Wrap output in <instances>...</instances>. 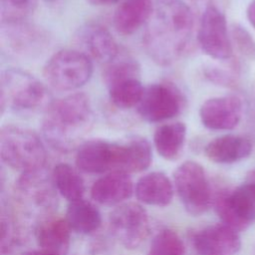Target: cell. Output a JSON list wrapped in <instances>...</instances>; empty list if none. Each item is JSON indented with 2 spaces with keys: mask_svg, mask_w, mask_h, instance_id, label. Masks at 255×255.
I'll use <instances>...</instances> for the list:
<instances>
[{
  "mask_svg": "<svg viewBox=\"0 0 255 255\" xmlns=\"http://www.w3.org/2000/svg\"><path fill=\"white\" fill-rule=\"evenodd\" d=\"M37 8V0H1L2 24L26 22Z\"/></svg>",
  "mask_w": 255,
  "mask_h": 255,
  "instance_id": "27",
  "label": "cell"
},
{
  "mask_svg": "<svg viewBox=\"0 0 255 255\" xmlns=\"http://www.w3.org/2000/svg\"><path fill=\"white\" fill-rule=\"evenodd\" d=\"M251 151V141L238 134H224L213 138L204 148L205 155L216 163H233L242 160L248 157Z\"/></svg>",
  "mask_w": 255,
  "mask_h": 255,
  "instance_id": "17",
  "label": "cell"
},
{
  "mask_svg": "<svg viewBox=\"0 0 255 255\" xmlns=\"http://www.w3.org/2000/svg\"><path fill=\"white\" fill-rule=\"evenodd\" d=\"M52 104L46 86L36 77L20 69H7L0 79V108L14 112H35Z\"/></svg>",
  "mask_w": 255,
  "mask_h": 255,
  "instance_id": "4",
  "label": "cell"
},
{
  "mask_svg": "<svg viewBox=\"0 0 255 255\" xmlns=\"http://www.w3.org/2000/svg\"><path fill=\"white\" fill-rule=\"evenodd\" d=\"M93 123L90 99L84 93H75L52 102L46 110L42 131L53 148L67 152L82 144Z\"/></svg>",
  "mask_w": 255,
  "mask_h": 255,
  "instance_id": "3",
  "label": "cell"
},
{
  "mask_svg": "<svg viewBox=\"0 0 255 255\" xmlns=\"http://www.w3.org/2000/svg\"><path fill=\"white\" fill-rule=\"evenodd\" d=\"M87 1L92 5H96V6H110L122 0H87Z\"/></svg>",
  "mask_w": 255,
  "mask_h": 255,
  "instance_id": "32",
  "label": "cell"
},
{
  "mask_svg": "<svg viewBox=\"0 0 255 255\" xmlns=\"http://www.w3.org/2000/svg\"><path fill=\"white\" fill-rule=\"evenodd\" d=\"M184 245L176 232L163 229L151 241L147 255H183Z\"/></svg>",
  "mask_w": 255,
  "mask_h": 255,
  "instance_id": "28",
  "label": "cell"
},
{
  "mask_svg": "<svg viewBox=\"0 0 255 255\" xmlns=\"http://www.w3.org/2000/svg\"><path fill=\"white\" fill-rule=\"evenodd\" d=\"M183 107L180 91L169 83H156L144 89L137 112L148 123H159L177 116Z\"/></svg>",
  "mask_w": 255,
  "mask_h": 255,
  "instance_id": "11",
  "label": "cell"
},
{
  "mask_svg": "<svg viewBox=\"0 0 255 255\" xmlns=\"http://www.w3.org/2000/svg\"><path fill=\"white\" fill-rule=\"evenodd\" d=\"M132 191L133 184L128 173L112 171L94 182L91 195L101 204L114 205L129 198Z\"/></svg>",
  "mask_w": 255,
  "mask_h": 255,
  "instance_id": "16",
  "label": "cell"
},
{
  "mask_svg": "<svg viewBox=\"0 0 255 255\" xmlns=\"http://www.w3.org/2000/svg\"><path fill=\"white\" fill-rule=\"evenodd\" d=\"M242 104L236 96L214 97L206 100L199 109L202 125L212 130H230L240 122Z\"/></svg>",
  "mask_w": 255,
  "mask_h": 255,
  "instance_id": "13",
  "label": "cell"
},
{
  "mask_svg": "<svg viewBox=\"0 0 255 255\" xmlns=\"http://www.w3.org/2000/svg\"><path fill=\"white\" fill-rule=\"evenodd\" d=\"M50 1H51V0H50Z\"/></svg>",
  "mask_w": 255,
  "mask_h": 255,
  "instance_id": "36",
  "label": "cell"
},
{
  "mask_svg": "<svg viewBox=\"0 0 255 255\" xmlns=\"http://www.w3.org/2000/svg\"><path fill=\"white\" fill-rule=\"evenodd\" d=\"M153 13L151 0H122L114 14L115 29L122 35L135 33Z\"/></svg>",
  "mask_w": 255,
  "mask_h": 255,
  "instance_id": "18",
  "label": "cell"
},
{
  "mask_svg": "<svg viewBox=\"0 0 255 255\" xmlns=\"http://www.w3.org/2000/svg\"><path fill=\"white\" fill-rule=\"evenodd\" d=\"M231 37L237 50L248 60L255 61V39L249 31L239 24H235L231 29Z\"/></svg>",
  "mask_w": 255,
  "mask_h": 255,
  "instance_id": "29",
  "label": "cell"
},
{
  "mask_svg": "<svg viewBox=\"0 0 255 255\" xmlns=\"http://www.w3.org/2000/svg\"><path fill=\"white\" fill-rule=\"evenodd\" d=\"M206 76L208 78H210L211 81L216 82V83H221V84H225V85L232 83L231 79L223 71H220V70L210 69L206 72Z\"/></svg>",
  "mask_w": 255,
  "mask_h": 255,
  "instance_id": "30",
  "label": "cell"
},
{
  "mask_svg": "<svg viewBox=\"0 0 255 255\" xmlns=\"http://www.w3.org/2000/svg\"><path fill=\"white\" fill-rule=\"evenodd\" d=\"M75 40L82 53L91 60L108 65L120 55V47L112 33L103 25L89 22L77 30Z\"/></svg>",
  "mask_w": 255,
  "mask_h": 255,
  "instance_id": "12",
  "label": "cell"
},
{
  "mask_svg": "<svg viewBox=\"0 0 255 255\" xmlns=\"http://www.w3.org/2000/svg\"><path fill=\"white\" fill-rule=\"evenodd\" d=\"M108 88L112 104L121 110H128L138 106L144 93V88L139 78L121 81Z\"/></svg>",
  "mask_w": 255,
  "mask_h": 255,
  "instance_id": "25",
  "label": "cell"
},
{
  "mask_svg": "<svg viewBox=\"0 0 255 255\" xmlns=\"http://www.w3.org/2000/svg\"><path fill=\"white\" fill-rule=\"evenodd\" d=\"M152 152L148 140L133 136L125 141L91 139L82 142L76 154L79 169L88 173L145 170L151 163Z\"/></svg>",
  "mask_w": 255,
  "mask_h": 255,
  "instance_id": "2",
  "label": "cell"
},
{
  "mask_svg": "<svg viewBox=\"0 0 255 255\" xmlns=\"http://www.w3.org/2000/svg\"><path fill=\"white\" fill-rule=\"evenodd\" d=\"M254 255H255V252H254Z\"/></svg>",
  "mask_w": 255,
  "mask_h": 255,
  "instance_id": "35",
  "label": "cell"
},
{
  "mask_svg": "<svg viewBox=\"0 0 255 255\" xmlns=\"http://www.w3.org/2000/svg\"><path fill=\"white\" fill-rule=\"evenodd\" d=\"M109 223L114 236L128 249L138 247L149 234L148 215L135 202L120 204L111 212Z\"/></svg>",
  "mask_w": 255,
  "mask_h": 255,
  "instance_id": "8",
  "label": "cell"
},
{
  "mask_svg": "<svg viewBox=\"0 0 255 255\" xmlns=\"http://www.w3.org/2000/svg\"><path fill=\"white\" fill-rule=\"evenodd\" d=\"M191 9L181 0H160L143 35L148 56L158 65L177 61L187 49L193 31Z\"/></svg>",
  "mask_w": 255,
  "mask_h": 255,
  "instance_id": "1",
  "label": "cell"
},
{
  "mask_svg": "<svg viewBox=\"0 0 255 255\" xmlns=\"http://www.w3.org/2000/svg\"><path fill=\"white\" fill-rule=\"evenodd\" d=\"M43 75L46 82L54 89L77 90L91 79L93 62L79 50H60L47 61Z\"/></svg>",
  "mask_w": 255,
  "mask_h": 255,
  "instance_id": "6",
  "label": "cell"
},
{
  "mask_svg": "<svg viewBox=\"0 0 255 255\" xmlns=\"http://www.w3.org/2000/svg\"><path fill=\"white\" fill-rule=\"evenodd\" d=\"M186 138V126L175 122L158 127L153 134V143L157 153L167 160L176 159L184 146Z\"/></svg>",
  "mask_w": 255,
  "mask_h": 255,
  "instance_id": "22",
  "label": "cell"
},
{
  "mask_svg": "<svg viewBox=\"0 0 255 255\" xmlns=\"http://www.w3.org/2000/svg\"><path fill=\"white\" fill-rule=\"evenodd\" d=\"M70 230L66 219L51 217L38 224L35 236L41 249L64 255L70 246Z\"/></svg>",
  "mask_w": 255,
  "mask_h": 255,
  "instance_id": "21",
  "label": "cell"
},
{
  "mask_svg": "<svg viewBox=\"0 0 255 255\" xmlns=\"http://www.w3.org/2000/svg\"><path fill=\"white\" fill-rule=\"evenodd\" d=\"M3 43L14 53L35 52L45 45V37L35 27L26 22L2 24Z\"/></svg>",
  "mask_w": 255,
  "mask_h": 255,
  "instance_id": "20",
  "label": "cell"
},
{
  "mask_svg": "<svg viewBox=\"0 0 255 255\" xmlns=\"http://www.w3.org/2000/svg\"><path fill=\"white\" fill-rule=\"evenodd\" d=\"M66 220L71 230L81 234H90L101 226L102 216L92 202L81 198L70 202Z\"/></svg>",
  "mask_w": 255,
  "mask_h": 255,
  "instance_id": "23",
  "label": "cell"
},
{
  "mask_svg": "<svg viewBox=\"0 0 255 255\" xmlns=\"http://www.w3.org/2000/svg\"><path fill=\"white\" fill-rule=\"evenodd\" d=\"M215 210L225 225L246 230L255 221V186L245 182L231 192H221L215 199Z\"/></svg>",
  "mask_w": 255,
  "mask_h": 255,
  "instance_id": "9",
  "label": "cell"
},
{
  "mask_svg": "<svg viewBox=\"0 0 255 255\" xmlns=\"http://www.w3.org/2000/svg\"><path fill=\"white\" fill-rule=\"evenodd\" d=\"M246 182L252 184L253 186H255V168L250 170L247 174V178H246Z\"/></svg>",
  "mask_w": 255,
  "mask_h": 255,
  "instance_id": "34",
  "label": "cell"
},
{
  "mask_svg": "<svg viewBox=\"0 0 255 255\" xmlns=\"http://www.w3.org/2000/svg\"><path fill=\"white\" fill-rule=\"evenodd\" d=\"M197 40L201 50L213 59L226 60L232 55L225 15L213 3L206 5L202 13Z\"/></svg>",
  "mask_w": 255,
  "mask_h": 255,
  "instance_id": "10",
  "label": "cell"
},
{
  "mask_svg": "<svg viewBox=\"0 0 255 255\" xmlns=\"http://www.w3.org/2000/svg\"><path fill=\"white\" fill-rule=\"evenodd\" d=\"M0 154L8 166L22 173L44 168L47 158L40 137L33 130L14 125L0 130Z\"/></svg>",
  "mask_w": 255,
  "mask_h": 255,
  "instance_id": "5",
  "label": "cell"
},
{
  "mask_svg": "<svg viewBox=\"0 0 255 255\" xmlns=\"http://www.w3.org/2000/svg\"><path fill=\"white\" fill-rule=\"evenodd\" d=\"M246 16L249 21V23L253 26L255 29V0H252L246 10Z\"/></svg>",
  "mask_w": 255,
  "mask_h": 255,
  "instance_id": "31",
  "label": "cell"
},
{
  "mask_svg": "<svg viewBox=\"0 0 255 255\" xmlns=\"http://www.w3.org/2000/svg\"><path fill=\"white\" fill-rule=\"evenodd\" d=\"M18 190L29 205L35 208L50 212L57 207V197L55 194V185L44 168L22 173L17 182Z\"/></svg>",
  "mask_w": 255,
  "mask_h": 255,
  "instance_id": "14",
  "label": "cell"
},
{
  "mask_svg": "<svg viewBox=\"0 0 255 255\" xmlns=\"http://www.w3.org/2000/svg\"><path fill=\"white\" fill-rule=\"evenodd\" d=\"M176 192L191 215L204 213L211 202V190L204 168L196 161L181 163L173 174Z\"/></svg>",
  "mask_w": 255,
  "mask_h": 255,
  "instance_id": "7",
  "label": "cell"
},
{
  "mask_svg": "<svg viewBox=\"0 0 255 255\" xmlns=\"http://www.w3.org/2000/svg\"><path fill=\"white\" fill-rule=\"evenodd\" d=\"M193 245L200 255H235L241 247V240L233 228L214 224L197 232Z\"/></svg>",
  "mask_w": 255,
  "mask_h": 255,
  "instance_id": "15",
  "label": "cell"
},
{
  "mask_svg": "<svg viewBox=\"0 0 255 255\" xmlns=\"http://www.w3.org/2000/svg\"><path fill=\"white\" fill-rule=\"evenodd\" d=\"M106 66L103 77L108 87L121 81L138 78L140 74L139 64L134 59L121 56V54Z\"/></svg>",
  "mask_w": 255,
  "mask_h": 255,
  "instance_id": "26",
  "label": "cell"
},
{
  "mask_svg": "<svg viewBox=\"0 0 255 255\" xmlns=\"http://www.w3.org/2000/svg\"><path fill=\"white\" fill-rule=\"evenodd\" d=\"M135 195L144 204L163 207L172 200L173 186L163 172L153 171L138 179L135 185Z\"/></svg>",
  "mask_w": 255,
  "mask_h": 255,
  "instance_id": "19",
  "label": "cell"
},
{
  "mask_svg": "<svg viewBox=\"0 0 255 255\" xmlns=\"http://www.w3.org/2000/svg\"><path fill=\"white\" fill-rule=\"evenodd\" d=\"M52 179L58 192L70 202L83 198L85 192L84 179L70 164H57L53 169Z\"/></svg>",
  "mask_w": 255,
  "mask_h": 255,
  "instance_id": "24",
  "label": "cell"
},
{
  "mask_svg": "<svg viewBox=\"0 0 255 255\" xmlns=\"http://www.w3.org/2000/svg\"><path fill=\"white\" fill-rule=\"evenodd\" d=\"M23 255H60V254H57V253H54V252H51L48 250H44V249H39V250L28 251Z\"/></svg>",
  "mask_w": 255,
  "mask_h": 255,
  "instance_id": "33",
  "label": "cell"
}]
</instances>
